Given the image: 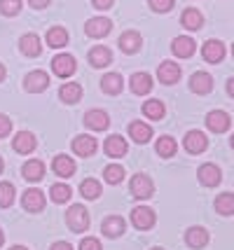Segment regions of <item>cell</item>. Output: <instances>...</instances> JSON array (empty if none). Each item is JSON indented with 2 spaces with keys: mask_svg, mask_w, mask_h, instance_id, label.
<instances>
[{
  "mask_svg": "<svg viewBox=\"0 0 234 250\" xmlns=\"http://www.w3.org/2000/svg\"><path fill=\"white\" fill-rule=\"evenodd\" d=\"M89 210L82 206V204H73V206L68 208L66 213V225L70 227V231H75V234H82V231H87L89 229Z\"/></svg>",
  "mask_w": 234,
  "mask_h": 250,
  "instance_id": "cell-1",
  "label": "cell"
},
{
  "mask_svg": "<svg viewBox=\"0 0 234 250\" xmlns=\"http://www.w3.org/2000/svg\"><path fill=\"white\" fill-rule=\"evenodd\" d=\"M129 192H131L134 199H150L155 194V183L150 180V175L136 173L131 178V183H129Z\"/></svg>",
  "mask_w": 234,
  "mask_h": 250,
  "instance_id": "cell-2",
  "label": "cell"
},
{
  "mask_svg": "<svg viewBox=\"0 0 234 250\" xmlns=\"http://www.w3.org/2000/svg\"><path fill=\"white\" fill-rule=\"evenodd\" d=\"M155 222H157V213L150 206H136V208H131V225H134L136 229L148 231V229L155 227Z\"/></svg>",
  "mask_w": 234,
  "mask_h": 250,
  "instance_id": "cell-3",
  "label": "cell"
},
{
  "mask_svg": "<svg viewBox=\"0 0 234 250\" xmlns=\"http://www.w3.org/2000/svg\"><path fill=\"white\" fill-rule=\"evenodd\" d=\"M75 70H78V61H75L73 54H56L54 59H52V73H54L56 77L66 80V77L75 75Z\"/></svg>",
  "mask_w": 234,
  "mask_h": 250,
  "instance_id": "cell-4",
  "label": "cell"
},
{
  "mask_svg": "<svg viewBox=\"0 0 234 250\" xmlns=\"http://www.w3.org/2000/svg\"><path fill=\"white\" fill-rule=\"evenodd\" d=\"M110 31H112V21L108 17H91L85 23V33L89 38H94V40H101V38L110 35Z\"/></svg>",
  "mask_w": 234,
  "mask_h": 250,
  "instance_id": "cell-5",
  "label": "cell"
},
{
  "mask_svg": "<svg viewBox=\"0 0 234 250\" xmlns=\"http://www.w3.org/2000/svg\"><path fill=\"white\" fill-rule=\"evenodd\" d=\"M47 204V196L43 189H38V187H31V189H26L21 196V206L23 210H28V213H40Z\"/></svg>",
  "mask_w": 234,
  "mask_h": 250,
  "instance_id": "cell-6",
  "label": "cell"
},
{
  "mask_svg": "<svg viewBox=\"0 0 234 250\" xmlns=\"http://www.w3.org/2000/svg\"><path fill=\"white\" fill-rule=\"evenodd\" d=\"M49 87V75L45 70H31L28 75L23 77V89L28 94H43Z\"/></svg>",
  "mask_w": 234,
  "mask_h": 250,
  "instance_id": "cell-7",
  "label": "cell"
},
{
  "mask_svg": "<svg viewBox=\"0 0 234 250\" xmlns=\"http://www.w3.org/2000/svg\"><path fill=\"white\" fill-rule=\"evenodd\" d=\"M230 126H232L230 112H225V110H211L206 115V129L213 131V133H225V131H230Z\"/></svg>",
  "mask_w": 234,
  "mask_h": 250,
  "instance_id": "cell-8",
  "label": "cell"
},
{
  "mask_svg": "<svg viewBox=\"0 0 234 250\" xmlns=\"http://www.w3.org/2000/svg\"><path fill=\"white\" fill-rule=\"evenodd\" d=\"M183 147L190 154H201V152H206V147H209V138H206L204 131H197V129L188 131L185 138H183Z\"/></svg>",
  "mask_w": 234,
  "mask_h": 250,
  "instance_id": "cell-9",
  "label": "cell"
},
{
  "mask_svg": "<svg viewBox=\"0 0 234 250\" xmlns=\"http://www.w3.org/2000/svg\"><path fill=\"white\" fill-rule=\"evenodd\" d=\"M99 150V141L94 138V136H89V133H80V136H75L73 138V152L78 154V157H91V154Z\"/></svg>",
  "mask_w": 234,
  "mask_h": 250,
  "instance_id": "cell-10",
  "label": "cell"
},
{
  "mask_svg": "<svg viewBox=\"0 0 234 250\" xmlns=\"http://www.w3.org/2000/svg\"><path fill=\"white\" fill-rule=\"evenodd\" d=\"M19 49H21L23 56H35L43 54V40H40V35L38 33H23L21 38H19Z\"/></svg>",
  "mask_w": 234,
  "mask_h": 250,
  "instance_id": "cell-11",
  "label": "cell"
},
{
  "mask_svg": "<svg viewBox=\"0 0 234 250\" xmlns=\"http://www.w3.org/2000/svg\"><path fill=\"white\" fill-rule=\"evenodd\" d=\"M180 75H183V70H180V65L176 61H162L159 68H157V80L162 84H176Z\"/></svg>",
  "mask_w": 234,
  "mask_h": 250,
  "instance_id": "cell-12",
  "label": "cell"
},
{
  "mask_svg": "<svg viewBox=\"0 0 234 250\" xmlns=\"http://www.w3.org/2000/svg\"><path fill=\"white\" fill-rule=\"evenodd\" d=\"M101 231L108 239H117V236H122L124 231H127V220L122 215H108V218L101 222Z\"/></svg>",
  "mask_w": 234,
  "mask_h": 250,
  "instance_id": "cell-13",
  "label": "cell"
},
{
  "mask_svg": "<svg viewBox=\"0 0 234 250\" xmlns=\"http://www.w3.org/2000/svg\"><path fill=\"white\" fill-rule=\"evenodd\" d=\"M201 56H204V61L206 63H220L225 59V44L220 40H206V42L201 44Z\"/></svg>",
  "mask_w": 234,
  "mask_h": 250,
  "instance_id": "cell-14",
  "label": "cell"
},
{
  "mask_svg": "<svg viewBox=\"0 0 234 250\" xmlns=\"http://www.w3.org/2000/svg\"><path fill=\"white\" fill-rule=\"evenodd\" d=\"M197 178H199V183L204 187H215L223 180V171L215 164H201L199 171H197Z\"/></svg>",
  "mask_w": 234,
  "mask_h": 250,
  "instance_id": "cell-15",
  "label": "cell"
},
{
  "mask_svg": "<svg viewBox=\"0 0 234 250\" xmlns=\"http://www.w3.org/2000/svg\"><path fill=\"white\" fill-rule=\"evenodd\" d=\"M103 152L108 154V157H112V159H120V157H124V154L129 152V145H127V141H124L120 133H112L103 143Z\"/></svg>",
  "mask_w": 234,
  "mask_h": 250,
  "instance_id": "cell-16",
  "label": "cell"
},
{
  "mask_svg": "<svg viewBox=\"0 0 234 250\" xmlns=\"http://www.w3.org/2000/svg\"><path fill=\"white\" fill-rule=\"evenodd\" d=\"M171 52L178 56V59H190V56L197 52V42L190 35H178V38L171 40Z\"/></svg>",
  "mask_w": 234,
  "mask_h": 250,
  "instance_id": "cell-17",
  "label": "cell"
},
{
  "mask_svg": "<svg viewBox=\"0 0 234 250\" xmlns=\"http://www.w3.org/2000/svg\"><path fill=\"white\" fill-rule=\"evenodd\" d=\"M129 87H131V91H134L136 96H145V94L152 91L155 82H152L150 73H134V75L129 77Z\"/></svg>",
  "mask_w": 234,
  "mask_h": 250,
  "instance_id": "cell-18",
  "label": "cell"
},
{
  "mask_svg": "<svg viewBox=\"0 0 234 250\" xmlns=\"http://www.w3.org/2000/svg\"><path fill=\"white\" fill-rule=\"evenodd\" d=\"M12 147H14V152H19V154H31L38 147V141H35V136L31 131H19L12 138Z\"/></svg>",
  "mask_w": 234,
  "mask_h": 250,
  "instance_id": "cell-19",
  "label": "cell"
},
{
  "mask_svg": "<svg viewBox=\"0 0 234 250\" xmlns=\"http://www.w3.org/2000/svg\"><path fill=\"white\" fill-rule=\"evenodd\" d=\"M190 89H192L194 94H199V96L211 94L213 91V77L209 75L206 70H197L194 75L190 77Z\"/></svg>",
  "mask_w": 234,
  "mask_h": 250,
  "instance_id": "cell-20",
  "label": "cell"
},
{
  "mask_svg": "<svg viewBox=\"0 0 234 250\" xmlns=\"http://www.w3.org/2000/svg\"><path fill=\"white\" fill-rule=\"evenodd\" d=\"M52 171H54L59 178H73L75 175V162H73V157H68V154H56L54 162H52Z\"/></svg>",
  "mask_w": 234,
  "mask_h": 250,
  "instance_id": "cell-21",
  "label": "cell"
},
{
  "mask_svg": "<svg viewBox=\"0 0 234 250\" xmlns=\"http://www.w3.org/2000/svg\"><path fill=\"white\" fill-rule=\"evenodd\" d=\"M21 175H23V180H28V183H40V180L45 178V162L28 159V162L21 166Z\"/></svg>",
  "mask_w": 234,
  "mask_h": 250,
  "instance_id": "cell-22",
  "label": "cell"
},
{
  "mask_svg": "<svg viewBox=\"0 0 234 250\" xmlns=\"http://www.w3.org/2000/svg\"><path fill=\"white\" fill-rule=\"evenodd\" d=\"M117 44H120V49H122L124 54H136L141 49V44H143V38H141V33H136V31H124L120 35Z\"/></svg>",
  "mask_w": 234,
  "mask_h": 250,
  "instance_id": "cell-23",
  "label": "cell"
},
{
  "mask_svg": "<svg viewBox=\"0 0 234 250\" xmlns=\"http://www.w3.org/2000/svg\"><path fill=\"white\" fill-rule=\"evenodd\" d=\"M124 89V77L120 73H108V75H103L101 80V91L103 94H108V96H117V94H122Z\"/></svg>",
  "mask_w": 234,
  "mask_h": 250,
  "instance_id": "cell-24",
  "label": "cell"
},
{
  "mask_svg": "<svg viewBox=\"0 0 234 250\" xmlns=\"http://www.w3.org/2000/svg\"><path fill=\"white\" fill-rule=\"evenodd\" d=\"M85 124L91 131H106L110 126V117L103 110H89V112H85Z\"/></svg>",
  "mask_w": 234,
  "mask_h": 250,
  "instance_id": "cell-25",
  "label": "cell"
},
{
  "mask_svg": "<svg viewBox=\"0 0 234 250\" xmlns=\"http://www.w3.org/2000/svg\"><path fill=\"white\" fill-rule=\"evenodd\" d=\"M129 138L138 145H145V143H150L152 138V129H150V124H145V122H131L129 124Z\"/></svg>",
  "mask_w": 234,
  "mask_h": 250,
  "instance_id": "cell-26",
  "label": "cell"
},
{
  "mask_svg": "<svg viewBox=\"0 0 234 250\" xmlns=\"http://www.w3.org/2000/svg\"><path fill=\"white\" fill-rule=\"evenodd\" d=\"M185 243H188L192 250L206 248V243H209V231L204 227H190L188 231H185Z\"/></svg>",
  "mask_w": 234,
  "mask_h": 250,
  "instance_id": "cell-27",
  "label": "cell"
},
{
  "mask_svg": "<svg viewBox=\"0 0 234 250\" xmlns=\"http://www.w3.org/2000/svg\"><path fill=\"white\" fill-rule=\"evenodd\" d=\"M89 63L94 68H108L112 63V52L108 47H103V44H96V47H91L89 49Z\"/></svg>",
  "mask_w": 234,
  "mask_h": 250,
  "instance_id": "cell-28",
  "label": "cell"
},
{
  "mask_svg": "<svg viewBox=\"0 0 234 250\" xmlns=\"http://www.w3.org/2000/svg\"><path fill=\"white\" fill-rule=\"evenodd\" d=\"M47 40V47H52V49H61V47H66L68 44V31L64 26H52L45 35Z\"/></svg>",
  "mask_w": 234,
  "mask_h": 250,
  "instance_id": "cell-29",
  "label": "cell"
},
{
  "mask_svg": "<svg viewBox=\"0 0 234 250\" xmlns=\"http://www.w3.org/2000/svg\"><path fill=\"white\" fill-rule=\"evenodd\" d=\"M59 98H61L64 103H68V105L78 103L80 98H82V84H80V82H66V84H61Z\"/></svg>",
  "mask_w": 234,
  "mask_h": 250,
  "instance_id": "cell-30",
  "label": "cell"
},
{
  "mask_svg": "<svg viewBox=\"0 0 234 250\" xmlns=\"http://www.w3.org/2000/svg\"><path fill=\"white\" fill-rule=\"evenodd\" d=\"M155 152L159 157H164V159H171L173 154L178 152V143H176V138H171V136H159L155 143Z\"/></svg>",
  "mask_w": 234,
  "mask_h": 250,
  "instance_id": "cell-31",
  "label": "cell"
},
{
  "mask_svg": "<svg viewBox=\"0 0 234 250\" xmlns=\"http://www.w3.org/2000/svg\"><path fill=\"white\" fill-rule=\"evenodd\" d=\"M180 23L188 31H199L201 26H204V14L197 7H188V10L183 12V17H180Z\"/></svg>",
  "mask_w": 234,
  "mask_h": 250,
  "instance_id": "cell-32",
  "label": "cell"
},
{
  "mask_svg": "<svg viewBox=\"0 0 234 250\" xmlns=\"http://www.w3.org/2000/svg\"><path fill=\"white\" fill-rule=\"evenodd\" d=\"M143 115L148 120H164V115H167V108H164V103L159 101V98H150V101H145L143 103Z\"/></svg>",
  "mask_w": 234,
  "mask_h": 250,
  "instance_id": "cell-33",
  "label": "cell"
},
{
  "mask_svg": "<svg viewBox=\"0 0 234 250\" xmlns=\"http://www.w3.org/2000/svg\"><path fill=\"white\" fill-rule=\"evenodd\" d=\"M213 206H215V213H220V215H225V218L234 215V194L232 192H223V194H218Z\"/></svg>",
  "mask_w": 234,
  "mask_h": 250,
  "instance_id": "cell-34",
  "label": "cell"
},
{
  "mask_svg": "<svg viewBox=\"0 0 234 250\" xmlns=\"http://www.w3.org/2000/svg\"><path fill=\"white\" fill-rule=\"evenodd\" d=\"M124 166L122 164H108L106 168H103V180L108 183V185H120L124 180Z\"/></svg>",
  "mask_w": 234,
  "mask_h": 250,
  "instance_id": "cell-35",
  "label": "cell"
},
{
  "mask_svg": "<svg viewBox=\"0 0 234 250\" xmlns=\"http://www.w3.org/2000/svg\"><path fill=\"white\" fill-rule=\"evenodd\" d=\"M80 194L85 196V199H89V201L99 199L101 196V183L96 180V178H85V180L80 183Z\"/></svg>",
  "mask_w": 234,
  "mask_h": 250,
  "instance_id": "cell-36",
  "label": "cell"
},
{
  "mask_svg": "<svg viewBox=\"0 0 234 250\" xmlns=\"http://www.w3.org/2000/svg\"><path fill=\"white\" fill-rule=\"evenodd\" d=\"M70 196H73V189L66 183H54L49 187V199L54 204H66V201H70Z\"/></svg>",
  "mask_w": 234,
  "mask_h": 250,
  "instance_id": "cell-37",
  "label": "cell"
},
{
  "mask_svg": "<svg viewBox=\"0 0 234 250\" xmlns=\"http://www.w3.org/2000/svg\"><path fill=\"white\" fill-rule=\"evenodd\" d=\"M14 204V185L10 180L0 183V208H10Z\"/></svg>",
  "mask_w": 234,
  "mask_h": 250,
  "instance_id": "cell-38",
  "label": "cell"
},
{
  "mask_svg": "<svg viewBox=\"0 0 234 250\" xmlns=\"http://www.w3.org/2000/svg\"><path fill=\"white\" fill-rule=\"evenodd\" d=\"M21 0H0V14H5V17H17L21 12Z\"/></svg>",
  "mask_w": 234,
  "mask_h": 250,
  "instance_id": "cell-39",
  "label": "cell"
},
{
  "mask_svg": "<svg viewBox=\"0 0 234 250\" xmlns=\"http://www.w3.org/2000/svg\"><path fill=\"white\" fill-rule=\"evenodd\" d=\"M150 2V7L155 12H159V14H167L173 5H176V0H148Z\"/></svg>",
  "mask_w": 234,
  "mask_h": 250,
  "instance_id": "cell-40",
  "label": "cell"
},
{
  "mask_svg": "<svg viewBox=\"0 0 234 250\" xmlns=\"http://www.w3.org/2000/svg\"><path fill=\"white\" fill-rule=\"evenodd\" d=\"M80 250H101V241L94 236H85L80 241Z\"/></svg>",
  "mask_w": 234,
  "mask_h": 250,
  "instance_id": "cell-41",
  "label": "cell"
},
{
  "mask_svg": "<svg viewBox=\"0 0 234 250\" xmlns=\"http://www.w3.org/2000/svg\"><path fill=\"white\" fill-rule=\"evenodd\" d=\"M10 131H12V120L7 117V115L0 112V138H7Z\"/></svg>",
  "mask_w": 234,
  "mask_h": 250,
  "instance_id": "cell-42",
  "label": "cell"
},
{
  "mask_svg": "<svg viewBox=\"0 0 234 250\" xmlns=\"http://www.w3.org/2000/svg\"><path fill=\"white\" fill-rule=\"evenodd\" d=\"M91 5H94V10L106 12V10H110L112 7V0H91Z\"/></svg>",
  "mask_w": 234,
  "mask_h": 250,
  "instance_id": "cell-43",
  "label": "cell"
},
{
  "mask_svg": "<svg viewBox=\"0 0 234 250\" xmlns=\"http://www.w3.org/2000/svg\"><path fill=\"white\" fill-rule=\"evenodd\" d=\"M49 2H52V0H28V5H31L33 10H45Z\"/></svg>",
  "mask_w": 234,
  "mask_h": 250,
  "instance_id": "cell-44",
  "label": "cell"
},
{
  "mask_svg": "<svg viewBox=\"0 0 234 250\" xmlns=\"http://www.w3.org/2000/svg\"><path fill=\"white\" fill-rule=\"evenodd\" d=\"M49 250H73V246H70L68 241H56V243H52Z\"/></svg>",
  "mask_w": 234,
  "mask_h": 250,
  "instance_id": "cell-45",
  "label": "cell"
},
{
  "mask_svg": "<svg viewBox=\"0 0 234 250\" xmlns=\"http://www.w3.org/2000/svg\"><path fill=\"white\" fill-rule=\"evenodd\" d=\"M227 94H230V96H234V77H230V80H227Z\"/></svg>",
  "mask_w": 234,
  "mask_h": 250,
  "instance_id": "cell-46",
  "label": "cell"
},
{
  "mask_svg": "<svg viewBox=\"0 0 234 250\" xmlns=\"http://www.w3.org/2000/svg\"><path fill=\"white\" fill-rule=\"evenodd\" d=\"M5 75H7V70H5V65L0 63V82H2V80H5Z\"/></svg>",
  "mask_w": 234,
  "mask_h": 250,
  "instance_id": "cell-47",
  "label": "cell"
},
{
  "mask_svg": "<svg viewBox=\"0 0 234 250\" xmlns=\"http://www.w3.org/2000/svg\"><path fill=\"white\" fill-rule=\"evenodd\" d=\"M10 250H28V248H26V246H12Z\"/></svg>",
  "mask_w": 234,
  "mask_h": 250,
  "instance_id": "cell-48",
  "label": "cell"
},
{
  "mask_svg": "<svg viewBox=\"0 0 234 250\" xmlns=\"http://www.w3.org/2000/svg\"><path fill=\"white\" fill-rule=\"evenodd\" d=\"M2 243H5V231L0 229V246H2Z\"/></svg>",
  "mask_w": 234,
  "mask_h": 250,
  "instance_id": "cell-49",
  "label": "cell"
},
{
  "mask_svg": "<svg viewBox=\"0 0 234 250\" xmlns=\"http://www.w3.org/2000/svg\"><path fill=\"white\" fill-rule=\"evenodd\" d=\"M2 168H5V162H2V157H0V173H2Z\"/></svg>",
  "mask_w": 234,
  "mask_h": 250,
  "instance_id": "cell-50",
  "label": "cell"
},
{
  "mask_svg": "<svg viewBox=\"0 0 234 250\" xmlns=\"http://www.w3.org/2000/svg\"><path fill=\"white\" fill-rule=\"evenodd\" d=\"M150 250H164V248H150Z\"/></svg>",
  "mask_w": 234,
  "mask_h": 250,
  "instance_id": "cell-51",
  "label": "cell"
}]
</instances>
